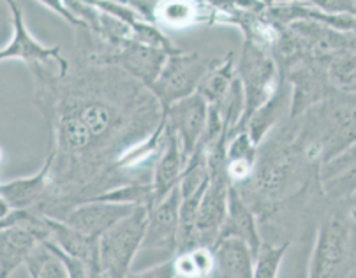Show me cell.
Wrapping results in <instances>:
<instances>
[{
  "instance_id": "obj_1",
  "label": "cell",
  "mask_w": 356,
  "mask_h": 278,
  "mask_svg": "<svg viewBox=\"0 0 356 278\" xmlns=\"http://www.w3.org/2000/svg\"><path fill=\"white\" fill-rule=\"evenodd\" d=\"M31 74L35 102L51 131V183L35 211L65 220L78 204L125 185L118 158L156 131L164 113L143 83L80 55L65 78L54 69H31Z\"/></svg>"
},
{
  "instance_id": "obj_2",
  "label": "cell",
  "mask_w": 356,
  "mask_h": 278,
  "mask_svg": "<svg viewBox=\"0 0 356 278\" xmlns=\"http://www.w3.org/2000/svg\"><path fill=\"white\" fill-rule=\"evenodd\" d=\"M238 190L258 217L259 226H273L293 206L303 208L314 197L325 199L321 165L303 154L289 120L277 127L259 147L256 171L249 183Z\"/></svg>"
},
{
  "instance_id": "obj_3",
  "label": "cell",
  "mask_w": 356,
  "mask_h": 278,
  "mask_svg": "<svg viewBox=\"0 0 356 278\" xmlns=\"http://www.w3.org/2000/svg\"><path fill=\"white\" fill-rule=\"evenodd\" d=\"M289 125L303 154L323 167L356 147V95L335 92Z\"/></svg>"
},
{
  "instance_id": "obj_4",
  "label": "cell",
  "mask_w": 356,
  "mask_h": 278,
  "mask_svg": "<svg viewBox=\"0 0 356 278\" xmlns=\"http://www.w3.org/2000/svg\"><path fill=\"white\" fill-rule=\"evenodd\" d=\"M356 270V203L330 208L316 231L307 278H349Z\"/></svg>"
},
{
  "instance_id": "obj_5",
  "label": "cell",
  "mask_w": 356,
  "mask_h": 278,
  "mask_svg": "<svg viewBox=\"0 0 356 278\" xmlns=\"http://www.w3.org/2000/svg\"><path fill=\"white\" fill-rule=\"evenodd\" d=\"M236 76L243 90V115L233 134L245 129L252 115L277 94L282 83V74L272 51L247 41H243L238 53Z\"/></svg>"
},
{
  "instance_id": "obj_6",
  "label": "cell",
  "mask_w": 356,
  "mask_h": 278,
  "mask_svg": "<svg viewBox=\"0 0 356 278\" xmlns=\"http://www.w3.org/2000/svg\"><path fill=\"white\" fill-rule=\"evenodd\" d=\"M147 226L148 208L138 206L99 238V264L108 278H125L131 273L134 257L143 247Z\"/></svg>"
},
{
  "instance_id": "obj_7",
  "label": "cell",
  "mask_w": 356,
  "mask_h": 278,
  "mask_svg": "<svg viewBox=\"0 0 356 278\" xmlns=\"http://www.w3.org/2000/svg\"><path fill=\"white\" fill-rule=\"evenodd\" d=\"M216 60L217 58L201 57L197 51L182 49L170 55L161 74L148 88L163 108V113L177 102L197 94L201 81L213 67Z\"/></svg>"
},
{
  "instance_id": "obj_8",
  "label": "cell",
  "mask_w": 356,
  "mask_h": 278,
  "mask_svg": "<svg viewBox=\"0 0 356 278\" xmlns=\"http://www.w3.org/2000/svg\"><path fill=\"white\" fill-rule=\"evenodd\" d=\"M11 13L13 38L8 44H4L0 51L2 62L22 60L29 65V69H54L60 72L62 78L71 71V60L62 55L58 46H46L35 38L27 26V19L23 15L19 2L8 0L6 2Z\"/></svg>"
},
{
  "instance_id": "obj_9",
  "label": "cell",
  "mask_w": 356,
  "mask_h": 278,
  "mask_svg": "<svg viewBox=\"0 0 356 278\" xmlns=\"http://www.w3.org/2000/svg\"><path fill=\"white\" fill-rule=\"evenodd\" d=\"M328 58H307L282 74L291 90L289 120L302 117L305 111L335 94L328 78Z\"/></svg>"
},
{
  "instance_id": "obj_10",
  "label": "cell",
  "mask_w": 356,
  "mask_h": 278,
  "mask_svg": "<svg viewBox=\"0 0 356 278\" xmlns=\"http://www.w3.org/2000/svg\"><path fill=\"white\" fill-rule=\"evenodd\" d=\"M180 204H182V194L178 185L161 203L148 208V226L141 250L159 252L168 261L177 256L178 234H180Z\"/></svg>"
},
{
  "instance_id": "obj_11",
  "label": "cell",
  "mask_w": 356,
  "mask_h": 278,
  "mask_svg": "<svg viewBox=\"0 0 356 278\" xmlns=\"http://www.w3.org/2000/svg\"><path fill=\"white\" fill-rule=\"evenodd\" d=\"M133 6L145 19L170 31L219 23L217 2H133Z\"/></svg>"
},
{
  "instance_id": "obj_12",
  "label": "cell",
  "mask_w": 356,
  "mask_h": 278,
  "mask_svg": "<svg viewBox=\"0 0 356 278\" xmlns=\"http://www.w3.org/2000/svg\"><path fill=\"white\" fill-rule=\"evenodd\" d=\"M210 118V106L200 94L177 102L164 111L168 129L177 136L184 158L189 161L205 134Z\"/></svg>"
},
{
  "instance_id": "obj_13",
  "label": "cell",
  "mask_w": 356,
  "mask_h": 278,
  "mask_svg": "<svg viewBox=\"0 0 356 278\" xmlns=\"http://www.w3.org/2000/svg\"><path fill=\"white\" fill-rule=\"evenodd\" d=\"M136 208L138 206H127V204L103 203V201H87V203L78 204L62 222L87 236L99 240L111 227L117 226L122 218L133 213Z\"/></svg>"
},
{
  "instance_id": "obj_14",
  "label": "cell",
  "mask_w": 356,
  "mask_h": 278,
  "mask_svg": "<svg viewBox=\"0 0 356 278\" xmlns=\"http://www.w3.org/2000/svg\"><path fill=\"white\" fill-rule=\"evenodd\" d=\"M227 238H236V240L243 241L250 248V252L254 254V259H256L263 243H265L261 238V231H259L258 217L250 210L249 204L245 203L238 188L233 187V185L232 190H229L226 222H224L219 241L227 240Z\"/></svg>"
},
{
  "instance_id": "obj_15",
  "label": "cell",
  "mask_w": 356,
  "mask_h": 278,
  "mask_svg": "<svg viewBox=\"0 0 356 278\" xmlns=\"http://www.w3.org/2000/svg\"><path fill=\"white\" fill-rule=\"evenodd\" d=\"M49 171H51V162L46 157L41 170L31 177L4 180L0 185V201L8 203L13 210H35L49 190L51 183Z\"/></svg>"
},
{
  "instance_id": "obj_16",
  "label": "cell",
  "mask_w": 356,
  "mask_h": 278,
  "mask_svg": "<svg viewBox=\"0 0 356 278\" xmlns=\"http://www.w3.org/2000/svg\"><path fill=\"white\" fill-rule=\"evenodd\" d=\"M321 188L328 204L344 203L356 196V147L323 165Z\"/></svg>"
},
{
  "instance_id": "obj_17",
  "label": "cell",
  "mask_w": 356,
  "mask_h": 278,
  "mask_svg": "<svg viewBox=\"0 0 356 278\" xmlns=\"http://www.w3.org/2000/svg\"><path fill=\"white\" fill-rule=\"evenodd\" d=\"M187 161L184 158L180 143L177 136L168 129L166 125V143L161 157L157 158L156 167H154V177H152V187H154V204L161 203L164 197H168L175 188L182 181L184 170H186ZM152 204V206H154Z\"/></svg>"
},
{
  "instance_id": "obj_18",
  "label": "cell",
  "mask_w": 356,
  "mask_h": 278,
  "mask_svg": "<svg viewBox=\"0 0 356 278\" xmlns=\"http://www.w3.org/2000/svg\"><path fill=\"white\" fill-rule=\"evenodd\" d=\"M289 106H291V90H289L288 81L282 76V83L277 94L259 111L252 115L243 131L249 132L254 143L261 147L265 139L277 127H281L282 124L289 120Z\"/></svg>"
},
{
  "instance_id": "obj_19",
  "label": "cell",
  "mask_w": 356,
  "mask_h": 278,
  "mask_svg": "<svg viewBox=\"0 0 356 278\" xmlns=\"http://www.w3.org/2000/svg\"><path fill=\"white\" fill-rule=\"evenodd\" d=\"M259 147L247 131H240L229 138L226 150V173L233 187L249 183L258 164Z\"/></svg>"
},
{
  "instance_id": "obj_20",
  "label": "cell",
  "mask_w": 356,
  "mask_h": 278,
  "mask_svg": "<svg viewBox=\"0 0 356 278\" xmlns=\"http://www.w3.org/2000/svg\"><path fill=\"white\" fill-rule=\"evenodd\" d=\"M216 250V270L210 278H254V254L236 238L220 240Z\"/></svg>"
},
{
  "instance_id": "obj_21",
  "label": "cell",
  "mask_w": 356,
  "mask_h": 278,
  "mask_svg": "<svg viewBox=\"0 0 356 278\" xmlns=\"http://www.w3.org/2000/svg\"><path fill=\"white\" fill-rule=\"evenodd\" d=\"M236 81V55L235 51H227L224 57L217 58L213 67L207 72L201 81L197 94L209 102L212 108H219L227 95L232 94L233 85Z\"/></svg>"
},
{
  "instance_id": "obj_22",
  "label": "cell",
  "mask_w": 356,
  "mask_h": 278,
  "mask_svg": "<svg viewBox=\"0 0 356 278\" xmlns=\"http://www.w3.org/2000/svg\"><path fill=\"white\" fill-rule=\"evenodd\" d=\"M48 218L49 229H51V243L57 245L62 252L67 256L81 259L85 263L97 264L99 263V240L90 238L87 234L76 231L74 227L67 226L65 222L57 218Z\"/></svg>"
},
{
  "instance_id": "obj_23",
  "label": "cell",
  "mask_w": 356,
  "mask_h": 278,
  "mask_svg": "<svg viewBox=\"0 0 356 278\" xmlns=\"http://www.w3.org/2000/svg\"><path fill=\"white\" fill-rule=\"evenodd\" d=\"M177 278H210L216 270V250L207 245L178 252L173 257Z\"/></svg>"
},
{
  "instance_id": "obj_24",
  "label": "cell",
  "mask_w": 356,
  "mask_h": 278,
  "mask_svg": "<svg viewBox=\"0 0 356 278\" xmlns=\"http://www.w3.org/2000/svg\"><path fill=\"white\" fill-rule=\"evenodd\" d=\"M328 78L335 92L356 95V55L351 48L328 58Z\"/></svg>"
},
{
  "instance_id": "obj_25",
  "label": "cell",
  "mask_w": 356,
  "mask_h": 278,
  "mask_svg": "<svg viewBox=\"0 0 356 278\" xmlns=\"http://www.w3.org/2000/svg\"><path fill=\"white\" fill-rule=\"evenodd\" d=\"M25 268H27V273L35 275L39 278H69L64 263L46 245V241L35 248L34 254L25 263Z\"/></svg>"
},
{
  "instance_id": "obj_26",
  "label": "cell",
  "mask_w": 356,
  "mask_h": 278,
  "mask_svg": "<svg viewBox=\"0 0 356 278\" xmlns=\"http://www.w3.org/2000/svg\"><path fill=\"white\" fill-rule=\"evenodd\" d=\"M289 245H291L289 241H284V243L265 241L254 259V278H279V271L288 254Z\"/></svg>"
},
{
  "instance_id": "obj_27",
  "label": "cell",
  "mask_w": 356,
  "mask_h": 278,
  "mask_svg": "<svg viewBox=\"0 0 356 278\" xmlns=\"http://www.w3.org/2000/svg\"><path fill=\"white\" fill-rule=\"evenodd\" d=\"M125 278H177L173 268V259L163 261L159 264L148 266L141 271H131Z\"/></svg>"
},
{
  "instance_id": "obj_28",
  "label": "cell",
  "mask_w": 356,
  "mask_h": 278,
  "mask_svg": "<svg viewBox=\"0 0 356 278\" xmlns=\"http://www.w3.org/2000/svg\"><path fill=\"white\" fill-rule=\"evenodd\" d=\"M94 278H108L106 275L103 273V270H101V264H99V266H97V270H95V273H94Z\"/></svg>"
},
{
  "instance_id": "obj_29",
  "label": "cell",
  "mask_w": 356,
  "mask_h": 278,
  "mask_svg": "<svg viewBox=\"0 0 356 278\" xmlns=\"http://www.w3.org/2000/svg\"><path fill=\"white\" fill-rule=\"evenodd\" d=\"M349 48H351L353 51H355V55H356V34H353V38H351V46H349Z\"/></svg>"
},
{
  "instance_id": "obj_30",
  "label": "cell",
  "mask_w": 356,
  "mask_h": 278,
  "mask_svg": "<svg viewBox=\"0 0 356 278\" xmlns=\"http://www.w3.org/2000/svg\"><path fill=\"white\" fill-rule=\"evenodd\" d=\"M29 277H31V278H39V277H35V275H31V273H29Z\"/></svg>"
}]
</instances>
